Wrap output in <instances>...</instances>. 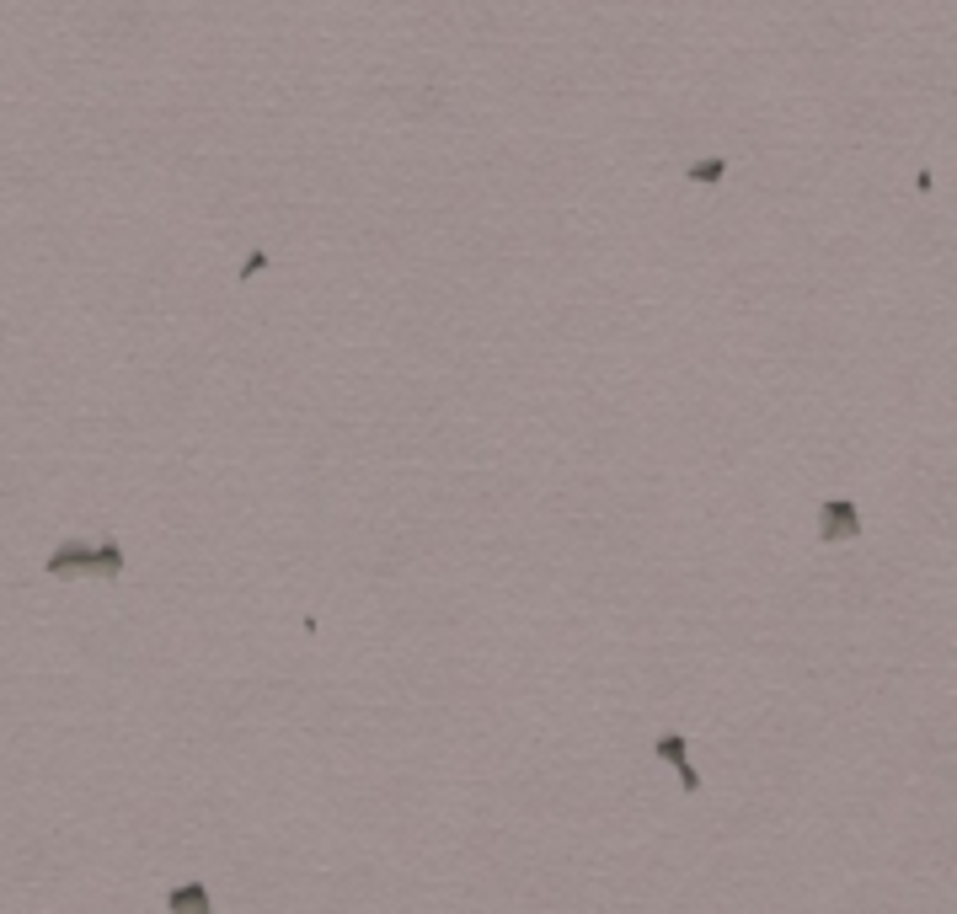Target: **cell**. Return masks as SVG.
<instances>
[{"label": "cell", "mask_w": 957, "mask_h": 914, "mask_svg": "<svg viewBox=\"0 0 957 914\" xmlns=\"http://www.w3.org/2000/svg\"><path fill=\"white\" fill-rule=\"evenodd\" d=\"M118 567H123L118 546H65V551H54V562H49L54 578H75V572H102V578H113Z\"/></svg>", "instance_id": "obj_1"}, {"label": "cell", "mask_w": 957, "mask_h": 914, "mask_svg": "<svg viewBox=\"0 0 957 914\" xmlns=\"http://www.w3.org/2000/svg\"><path fill=\"white\" fill-rule=\"evenodd\" d=\"M824 535L829 540H851L856 535V508L851 503H829L824 508Z\"/></svg>", "instance_id": "obj_2"}, {"label": "cell", "mask_w": 957, "mask_h": 914, "mask_svg": "<svg viewBox=\"0 0 957 914\" xmlns=\"http://www.w3.org/2000/svg\"><path fill=\"white\" fill-rule=\"evenodd\" d=\"M172 909H177V914H209V898H204V888H177V893H172Z\"/></svg>", "instance_id": "obj_3"}]
</instances>
